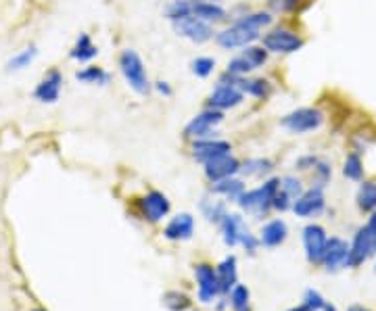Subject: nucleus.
Returning a JSON list of instances; mask_svg holds the SVG:
<instances>
[{
  "mask_svg": "<svg viewBox=\"0 0 376 311\" xmlns=\"http://www.w3.org/2000/svg\"><path fill=\"white\" fill-rule=\"evenodd\" d=\"M278 186H281V178H268L261 186L245 190L236 199V205L247 216L266 218L270 214V209H272V201H274V194H276Z\"/></svg>",
  "mask_w": 376,
  "mask_h": 311,
  "instance_id": "nucleus-1",
  "label": "nucleus"
},
{
  "mask_svg": "<svg viewBox=\"0 0 376 311\" xmlns=\"http://www.w3.org/2000/svg\"><path fill=\"white\" fill-rule=\"evenodd\" d=\"M219 232H221V241L226 247L234 249V247H245V251H249L251 255H255V251L259 249L261 241L253 234L247 226L245 218L241 214H230L219 221Z\"/></svg>",
  "mask_w": 376,
  "mask_h": 311,
  "instance_id": "nucleus-2",
  "label": "nucleus"
},
{
  "mask_svg": "<svg viewBox=\"0 0 376 311\" xmlns=\"http://www.w3.org/2000/svg\"><path fill=\"white\" fill-rule=\"evenodd\" d=\"M118 67H120V73L124 75L125 84L130 86V90H134L138 96H147V94L151 93L153 84L149 80L145 61H142V57L134 48H124L120 53Z\"/></svg>",
  "mask_w": 376,
  "mask_h": 311,
  "instance_id": "nucleus-3",
  "label": "nucleus"
},
{
  "mask_svg": "<svg viewBox=\"0 0 376 311\" xmlns=\"http://www.w3.org/2000/svg\"><path fill=\"white\" fill-rule=\"evenodd\" d=\"M376 255V211L370 214L366 223L360 226L349 243V268L364 265L370 257Z\"/></svg>",
  "mask_w": 376,
  "mask_h": 311,
  "instance_id": "nucleus-4",
  "label": "nucleus"
},
{
  "mask_svg": "<svg viewBox=\"0 0 376 311\" xmlns=\"http://www.w3.org/2000/svg\"><path fill=\"white\" fill-rule=\"evenodd\" d=\"M326 122V115L318 109V107H299L293 109L291 113L282 115L281 127H284L291 134L303 136V134H312L318 132Z\"/></svg>",
  "mask_w": 376,
  "mask_h": 311,
  "instance_id": "nucleus-5",
  "label": "nucleus"
},
{
  "mask_svg": "<svg viewBox=\"0 0 376 311\" xmlns=\"http://www.w3.org/2000/svg\"><path fill=\"white\" fill-rule=\"evenodd\" d=\"M261 44L270 51V55H293L306 46V40L288 28H272L261 36Z\"/></svg>",
  "mask_w": 376,
  "mask_h": 311,
  "instance_id": "nucleus-6",
  "label": "nucleus"
},
{
  "mask_svg": "<svg viewBox=\"0 0 376 311\" xmlns=\"http://www.w3.org/2000/svg\"><path fill=\"white\" fill-rule=\"evenodd\" d=\"M224 122V111L218 109H203L201 113H197L187 125H184V138L188 140H203V138H214L218 125Z\"/></svg>",
  "mask_w": 376,
  "mask_h": 311,
  "instance_id": "nucleus-7",
  "label": "nucleus"
},
{
  "mask_svg": "<svg viewBox=\"0 0 376 311\" xmlns=\"http://www.w3.org/2000/svg\"><path fill=\"white\" fill-rule=\"evenodd\" d=\"M261 36H263L261 31L247 28L241 21H234L232 26L216 31V42L224 51H236V48H245L249 44H255Z\"/></svg>",
  "mask_w": 376,
  "mask_h": 311,
  "instance_id": "nucleus-8",
  "label": "nucleus"
},
{
  "mask_svg": "<svg viewBox=\"0 0 376 311\" xmlns=\"http://www.w3.org/2000/svg\"><path fill=\"white\" fill-rule=\"evenodd\" d=\"M172 28L180 38H184V40L192 42V44H207L212 38H216L214 26L203 21V19H199V17H194V15H188L184 19L172 23Z\"/></svg>",
  "mask_w": 376,
  "mask_h": 311,
  "instance_id": "nucleus-9",
  "label": "nucleus"
},
{
  "mask_svg": "<svg viewBox=\"0 0 376 311\" xmlns=\"http://www.w3.org/2000/svg\"><path fill=\"white\" fill-rule=\"evenodd\" d=\"M194 278H197V295H199V301L209 305L214 303L219 295V280L218 272L214 265L209 263H199L194 265Z\"/></svg>",
  "mask_w": 376,
  "mask_h": 311,
  "instance_id": "nucleus-10",
  "label": "nucleus"
},
{
  "mask_svg": "<svg viewBox=\"0 0 376 311\" xmlns=\"http://www.w3.org/2000/svg\"><path fill=\"white\" fill-rule=\"evenodd\" d=\"M243 100H245V93L236 84L218 80V84L214 86V90L207 98V107L218 109V111H230V109L241 107Z\"/></svg>",
  "mask_w": 376,
  "mask_h": 311,
  "instance_id": "nucleus-11",
  "label": "nucleus"
},
{
  "mask_svg": "<svg viewBox=\"0 0 376 311\" xmlns=\"http://www.w3.org/2000/svg\"><path fill=\"white\" fill-rule=\"evenodd\" d=\"M326 209V196H324V188L312 186L308 188L295 203H293V214L297 218L313 219L318 216H322Z\"/></svg>",
  "mask_w": 376,
  "mask_h": 311,
  "instance_id": "nucleus-12",
  "label": "nucleus"
},
{
  "mask_svg": "<svg viewBox=\"0 0 376 311\" xmlns=\"http://www.w3.org/2000/svg\"><path fill=\"white\" fill-rule=\"evenodd\" d=\"M303 249H306V257L308 261L315 265V263H322V257H324V251H326V245H328V234L324 230V226L320 223H308L303 228Z\"/></svg>",
  "mask_w": 376,
  "mask_h": 311,
  "instance_id": "nucleus-13",
  "label": "nucleus"
},
{
  "mask_svg": "<svg viewBox=\"0 0 376 311\" xmlns=\"http://www.w3.org/2000/svg\"><path fill=\"white\" fill-rule=\"evenodd\" d=\"M138 211H140L142 219H147L151 223H159L161 219L167 218V214L172 211V203H169V199L163 192L151 190L142 199H138Z\"/></svg>",
  "mask_w": 376,
  "mask_h": 311,
  "instance_id": "nucleus-14",
  "label": "nucleus"
},
{
  "mask_svg": "<svg viewBox=\"0 0 376 311\" xmlns=\"http://www.w3.org/2000/svg\"><path fill=\"white\" fill-rule=\"evenodd\" d=\"M63 84H65V80H63L61 71H59V69H48V71L42 75V80L36 84L31 96H33L38 102H42V105H53V102H57V100L61 98Z\"/></svg>",
  "mask_w": 376,
  "mask_h": 311,
  "instance_id": "nucleus-15",
  "label": "nucleus"
},
{
  "mask_svg": "<svg viewBox=\"0 0 376 311\" xmlns=\"http://www.w3.org/2000/svg\"><path fill=\"white\" fill-rule=\"evenodd\" d=\"M203 172H205V178L214 184V182L234 178L236 174H241V161L232 153H228V155L216 157V159L203 163Z\"/></svg>",
  "mask_w": 376,
  "mask_h": 311,
  "instance_id": "nucleus-16",
  "label": "nucleus"
},
{
  "mask_svg": "<svg viewBox=\"0 0 376 311\" xmlns=\"http://www.w3.org/2000/svg\"><path fill=\"white\" fill-rule=\"evenodd\" d=\"M232 153V144L224 138H203V140H194L190 147V155L199 163H207L212 159Z\"/></svg>",
  "mask_w": 376,
  "mask_h": 311,
  "instance_id": "nucleus-17",
  "label": "nucleus"
},
{
  "mask_svg": "<svg viewBox=\"0 0 376 311\" xmlns=\"http://www.w3.org/2000/svg\"><path fill=\"white\" fill-rule=\"evenodd\" d=\"M322 265L326 272H339L349 268V243L339 236H330L322 257Z\"/></svg>",
  "mask_w": 376,
  "mask_h": 311,
  "instance_id": "nucleus-18",
  "label": "nucleus"
},
{
  "mask_svg": "<svg viewBox=\"0 0 376 311\" xmlns=\"http://www.w3.org/2000/svg\"><path fill=\"white\" fill-rule=\"evenodd\" d=\"M194 234V218L190 214H178L167 221V226L163 228V238L167 241H190Z\"/></svg>",
  "mask_w": 376,
  "mask_h": 311,
  "instance_id": "nucleus-19",
  "label": "nucleus"
},
{
  "mask_svg": "<svg viewBox=\"0 0 376 311\" xmlns=\"http://www.w3.org/2000/svg\"><path fill=\"white\" fill-rule=\"evenodd\" d=\"M288 238V226L284 219H270L263 223L261 232H259V241L266 249H276L284 245V241Z\"/></svg>",
  "mask_w": 376,
  "mask_h": 311,
  "instance_id": "nucleus-20",
  "label": "nucleus"
},
{
  "mask_svg": "<svg viewBox=\"0 0 376 311\" xmlns=\"http://www.w3.org/2000/svg\"><path fill=\"white\" fill-rule=\"evenodd\" d=\"M219 280V295L228 297L230 290L239 284V261L234 255H228L219 261V265L216 268Z\"/></svg>",
  "mask_w": 376,
  "mask_h": 311,
  "instance_id": "nucleus-21",
  "label": "nucleus"
},
{
  "mask_svg": "<svg viewBox=\"0 0 376 311\" xmlns=\"http://www.w3.org/2000/svg\"><path fill=\"white\" fill-rule=\"evenodd\" d=\"M192 15L212 26L224 23L228 19V11L219 2H212V0H192Z\"/></svg>",
  "mask_w": 376,
  "mask_h": 311,
  "instance_id": "nucleus-22",
  "label": "nucleus"
},
{
  "mask_svg": "<svg viewBox=\"0 0 376 311\" xmlns=\"http://www.w3.org/2000/svg\"><path fill=\"white\" fill-rule=\"evenodd\" d=\"M355 207L360 214L370 216L376 211V180H362L355 192Z\"/></svg>",
  "mask_w": 376,
  "mask_h": 311,
  "instance_id": "nucleus-23",
  "label": "nucleus"
},
{
  "mask_svg": "<svg viewBox=\"0 0 376 311\" xmlns=\"http://www.w3.org/2000/svg\"><path fill=\"white\" fill-rule=\"evenodd\" d=\"M69 57L78 63H90L93 59L98 57V46L93 42L90 33L82 31V33L78 36L75 44H73L71 51H69Z\"/></svg>",
  "mask_w": 376,
  "mask_h": 311,
  "instance_id": "nucleus-24",
  "label": "nucleus"
},
{
  "mask_svg": "<svg viewBox=\"0 0 376 311\" xmlns=\"http://www.w3.org/2000/svg\"><path fill=\"white\" fill-rule=\"evenodd\" d=\"M236 86L245 93V96H253V98H268L272 94V82L266 78H239Z\"/></svg>",
  "mask_w": 376,
  "mask_h": 311,
  "instance_id": "nucleus-25",
  "label": "nucleus"
},
{
  "mask_svg": "<svg viewBox=\"0 0 376 311\" xmlns=\"http://www.w3.org/2000/svg\"><path fill=\"white\" fill-rule=\"evenodd\" d=\"M247 188H245V182L241 180V178H226V180H219V182H214L212 184V194H216V196H224V199H228V201H234L236 203V199L245 192Z\"/></svg>",
  "mask_w": 376,
  "mask_h": 311,
  "instance_id": "nucleus-26",
  "label": "nucleus"
},
{
  "mask_svg": "<svg viewBox=\"0 0 376 311\" xmlns=\"http://www.w3.org/2000/svg\"><path fill=\"white\" fill-rule=\"evenodd\" d=\"M199 211H201V216L207 219L209 223H218V226L219 221L228 216L226 203H224V201H218L216 194H214V199H212V196H203L201 203H199Z\"/></svg>",
  "mask_w": 376,
  "mask_h": 311,
  "instance_id": "nucleus-27",
  "label": "nucleus"
},
{
  "mask_svg": "<svg viewBox=\"0 0 376 311\" xmlns=\"http://www.w3.org/2000/svg\"><path fill=\"white\" fill-rule=\"evenodd\" d=\"M274 169V161L268 157H253L241 163V174L247 178H266L268 174H272Z\"/></svg>",
  "mask_w": 376,
  "mask_h": 311,
  "instance_id": "nucleus-28",
  "label": "nucleus"
},
{
  "mask_svg": "<svg viewBox=\"0 0 376 311\" xmlns=\"http://www.w3.org/2000/svg\"><path fill=\"white\" fill-rule=\"evenodd\" d=\"M75 80L82 82V84H88V86H107L111 82V73L105 71L103 67L88 65V67L75 71Z\"/></svg>",
  "mask_w": 376,
  "mask_h": 311,
  "instance_id": "nucleus-29",
  "label": "nucleus"
},
{
  "mask_svg": "<svg viewBox=\"0 0 376 311\" xmlns=\"http://www.w3.org/2000/svg\"><path fill=\"white\" fill-rule=\"evenodd\" d=\"M364 172H366V167H364V159H362V153H357V151H351V153H347L343 161V176L349 180V182H362L364 180Z\"/></svg>",
  "mask_w": 376,
  "mask_h": 311,
  "instance_id": "nucleus-30",
  "label": "nucleus"
},
{
  "mask_svg": "<svg viewBox=\"0 0 376 311\" xmlns=\"http://www.w3.org/2000/svg\"><path fill=\"white\" fill-rule=\"evenodd\" d=\"M36 57H38V46L30 44L26 48H21L19 53H15L6 61V71H24V69H28L31 63L36 61Z\"/></svg>",
  "mask_w": 376,
  "mask_h": 311,
  "instance_id": "nucleus-31",
  "label": "nucleus"
},
{
  "mask_svg": "<svg viewBox=\"0 0 376 311\" xmlns=\"http://www.w3.org/2000/svg\"><path fill=\"white\" fill-rule=\"evenodd\" d=\"M312 176H313L312 186L326 188L330 184V180H333V163H330L326 157H320L318 163L313 165Z\"/></svg>",
  "mask_w": 376,
  "mask_h": 311,
  "instance_id": "nucleus-32",
  "label": "nucleus"
},
{
  "mask_svg": "<svg viewBox=\"0 0 376 311\" xmlns=\"http://www.w3.org/2000/svg\"><path fill=\"white\" fill-rule=\"evenodd\" d=\"M161 301H163V307L169 311H188L192 307L190 297L180 292V290H167Z\"/></svg>",
  "mask_w": 376,
  "mask_h": 311,
  "instance_id": "nucleus-33",
  "label": "nucleus"
},
{
  "mask_svg": "<svg viewBox=\"0 0 376 311\" xmlns=\"http://www.w3.org/2000/svg\"><path fill=\"white\" fill-rule=\"evenodd\" d=\"M165 19L176 23L180 19H184L188 15H192V0H172L167 6H165Z\"/></svg>",
  "mask_w": 376,
  "mask_h": 311,
  "instance_id": "nucleus-34",
  "label": "nucleus"
},
{
  "mask_svg": "<svg viewBox=\"0 0 376 311\" xmlns=\"http://www.w3.org/2000/svg\"><path fill=\"white\" fill-rule=\"evenodd\" d=\"M228 297L232 311H251V290L245 284H236Z\"/></svg>",
  "mask_w": 376,
  "mask_h": 311,
  "instance_id": "nucleus-35",
  "label": "nucleus"
},
{
  "mask_svg": "<svg viewBox=\"0 0 376 311\" xmlns=\"http://www.w3.org/2000/svg\"><path fill=\"white\" fill-rule=\"evenodd\" d=\"M241 55H243L255 69H261V67L268 63V59H270V51H268L263 44H249V46L243 48Z\"/></svg>",
  "mask_w": 376,
  "mask_h": 311,
  "instance_id": "nucleus-36",
  "label": "nucleus"
},
{
  "mask_svg": "<svg viewBox=\"0 0 376 311\" xmlns=\"http://www.w3.org/2000/svg\"><path fill=\"white\" fill-rule=\"evenodd\" d=\"M216 65L218 63H216L214 57L203 55V57H197V59L190 61V73L197 75V78H201V80H205V78H209L216 71Z\"/></svg>",
  "mask_w": 376,
  "mask_h": 311,
  "instance_id": "nucleus-37",
  "label": "nucleus"
},
{
  "mask_svg": "<svg viewBox=\"0 0 376 311\" xmlns=\"http://www.w3.org/2000/svg\"><path fill=\"white\" fill-rule=\"evenodd\" d=\"M281 188L291 196V201L295 203L303 192H306V186H303V182L297 178V176H282L281 178Z\"/></svg>",
  "mask_w": 376,
  "mask_h": 311,
  "instance_id": "nucleus-38",
  "label": "nucleus"
},
{
  "mask_svg": "<svg viewBox=\"0 0 376 311\" xmlns=\"http://www.w3.org/2000/svg\"><path fill=\"white\" fill-rule=\"evenodd\" d=\"M226 71L228 73H232V75H239V78H245V75H249L255 71V67L251 65L243 55H236V57H232L228 65H226Z\"/></svg>",
  "mask_w": 376,
  "mask_h": 311,
  "instance_id": "nucleus-39",
  "label": "nucleus"
},
{
  "mask_svg": "<svg viewBox=\"0 0 376 311\" xmlns=\"http://www.w3.org/2000/svg\"><path fill=\"white\" fill-rule=\"evenodd\" d=\"M303 0H268V11L274 15H286L293 13Z\"/></svg>",
  "mask_w": 376,
  "mask_h": 311,
  "instance_id": "nucleus-40",
  "label": "nucleus"
},
{
  "mask_svg": "<svg viewBox=\"0 0 376 311\" xmlns=\"http://www.w3.org/2000/svg\"><path fill=\"white\" fill-rule=\"evenodd\" d=\"M326 303H328V301H326L315 288H308V290L303 292V305H308L312 311H324Z\"/></svg>",
  "mask_w": 376,
  "mask_h": 311,
  "instance_id": "nucleus-41",
  "label": "nucleus"
},
{
  "mask_svg": "<svg viewBox=\"0 0 376 311\" xmlns=\"http://www.w3.org/2000/svg\"><path fill=\"white\" fill-rule=\"evenodd\" d=\"M318 155H303L297 159V169H301V172H312L313 165L318 163Z\"/></svg>",
  "mask_w": 376,
  "mask_h": 311,
  "instance_id": "nucleus-42",
  "label": "nucleus"
},
{
  "mask_svg": "<svg viewBox=\"0 0 376 311\" xmlns=\"http://www.w3.org/2000/svg\"><path fill=\"white\" fill-rule=\"evenodd\" d=\"M155 90H157V94H161V96H165V98H169V96L174 94L172 84H169V82H165V80H159V82H155Z\"/></svg>",
  "mask_w": 376,
  "mask_h": 311,
  "instance_id": "nucleus-43",
  "label": "nucleus"
},
{
  "mask_svg": "<svg viewBox=\"0 0 376 311\" xmlns=\"http://www.w3.org/2000/svg\"><path fill=\"white\" fill-rule=\"evenodd\" d=\"M347 311H370L368 307H364V305H351Z\"/></svg>",
  "mask_w": 376,
  "mask_h": 311,
  "instance_id": "nucleus-44",
  "label": "nucleus"
},
{
  "mask_svg": "<svg viewBox=\"0 0 376 311\" xmlns=\"http://www.w3.org/2000/svg\"><path fill=\"white\" fill-rule=\"evenodd\" d=\"M288 311H312V310H310L308 305H303V303H301V305H297V307H291Z\"/></svg>",
  "mask_w": 376,
  "mask_h": 311,
  "instance_id": "nucleus-45",
  "label": "nucleus"
},
{
  "mask_svg": "<svg viewBox=\"0 0 376 311\" xmlns=\"http://www.w3.org/2000/svg\"><path fill=\"white\" fill-rule=\"evenodd\" d=\"M324 311H337V307H335L333 303H326V307H324Z\"/></svg>",
  "mask_w": 376,
  "mask_h": 311,
  "instance_id": "nucleus-46",
  "label": "nucleus"
},
{
  "mask_svg": "<svg viewBox=\"0 0 376 311\" xmlns=\"http://www.w3.org/2000/svg\"><path fill=\"white\" fill-rule=\"evenodd\" d=\"M212 2H219V0H212Z\"/></svg>",
  "mask_w": 376,
  "mask_h": 311,
  "instance_id": "nucleus-47",
  "label": "nucleus"
},
{
  "mask_svg": "<svg viewBox=\"0 0 376 311\" xmlns=\"http://www.w3.org/2000/svg\"><path fill=\"white\" fill-rule=\"evenodd\" d=\"M33 311H44V310H33Z\"/></svg>",
  "mask_w": 376,
  "mask_h": 311,
  "instance_id": "nucleus-48",
  "label": "nucleus"
}]
</instances>
